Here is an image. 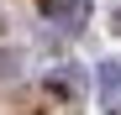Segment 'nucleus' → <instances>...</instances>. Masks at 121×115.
<instances>
[{
  "mask_svg": "<svg viewBox=\"0 0 121 115\" xmlns=\"http://www.w3.org/2000/svg\"><path fill=\"white\" fill-rule=\"evenodd\" d=\"M100 94L105 105H121V63H100Z\"/></svg>",
  "mask_w": 121,
  "mask_h": 115,
  "instance_id": "7ed1b4c3",
  "label": "nucleus"
},
{
  "mask_svg": "<svg viewBox=\"0 0 121 115\" xmlns=\"http://www.w3.org/2000/svg\"><path fill=\"white\" fill-rule=\"evenodd\" d=\"M42 5V16H53L58 26H69V31H79L90 21V0H37Z\"/></svg>",
  "mask_w": 121,
  "mask_h": 115,
  "instance_id": "f257e3e1",
  "label": "nucleus"
},
{
  "mask_svg": "<svg viewBox=\"0 0 121 115\" xmlns=\"http://www.w3.org/2000/svg\"><path fill=\"white\" fill-rule=\"evenodd\" d=\"M48 89L63 94V100H74V94L84 89V79H79V68H58V73H48Z\"/></svg>",
  "mask_w": 121,
  "mask_h": 115,
  "instance_id": "f03ea898",
  "label": "nucleus"
}]
</instances>
